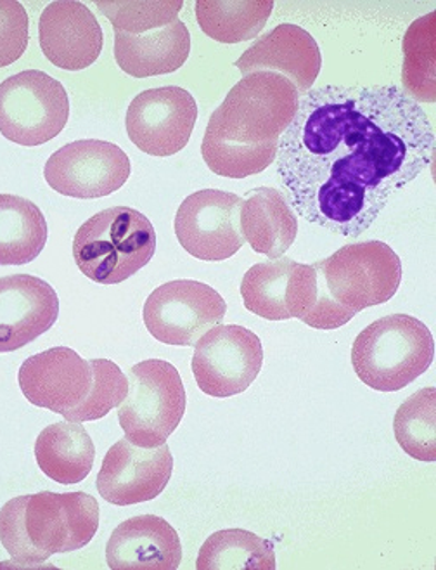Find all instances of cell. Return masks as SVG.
Returning <instances> with one entry per match:
<instances>
[{"label":"cell","mask_w":436,"mask_h":570,"mask_svg":"<svg viewBox=\"0 0 436 570\" xmlns=\"http://www.w3.org/2000/svg\"><path fill=\"white\" fill-rule=\"evenodd\" d=\"M311 267L320 294L350 317L392 301L402 283L400 257L392 246L376 239L343 246Z\"/></svg>","instance_id":"6"},{"label":"cell","mask_w":436,"mask_h":570,"mask_svg":"<svg viewBox=\"0 0 436 570\" xmlns=\"http://www.w3.org/2000/svg\"><path fill=\"white\" fill-rule=\"evenodd\" d=\"M300 106V92L283 75L257 71L229 90L211 115L201 155L217 176L246 179L276 161L279 139Z\"/></svg>","instance_id":"2"},{"label":"cell","mask_w":436,"mask_h":570,"mask_svg":"<svg viewBox=\"0 0 436 570\" xmlns=\"http://www.w3.org/2000/svg\"><path fill=\"white\" fill-rule=\"evenodd\" d=\"M395 439L417 461L436 460V389H420L410 395L394 420Z\"/></svg>","instance_id":"27"},{"label":"cell","mask_w":436,"mask_h":570,"mask_svg":"<svg viewBox=\"0 0 436 570\" xmlns=\"http://www.w3.org/2000/svg\"><path fill=\"white\" fill-rule=\"evenodd\" d=\"M198 570H276V553L269 539L245 529H226L202 543Z\"/></svg>","instance_id":"26"},{"label":"cell","mask_w":436,"mask_h":570,"mask_svg":"<svg viewBox=\"0 0 436 570\" xmlns=\"http://www.w3.org/2000/svg\"><path fill=\"white\" fill-rule=\"evenodd\" d=\"M435 12L410 24L404 39V92L413 101L435 102Z\"/></svg>","instance_id":"28"},{"label":"cell","mask_w":436,"mask_h":570,"mask_svg":"<svg viewBox=\"0 0 436 570\" xmlns=\"http://www.w3.org/2000/svg\"><path fill=\"white\" fill-rule=\"evenodd\" d=\"M106 562L111 570H176L182 562V544L161 517H133L109 538Z\"/></svg>","instance_id":"20"},{"label":"cell","mask_w":436,"mask_h":570,"mask_svg":"<svg viewBox=\"0 0 436 570\" xmlns=\"http://www.w3.org/2000/svg\"><path fill=\"white\" fill-rule=\"evenodd\" d=\"M37 465L58 484H78L87 479L93 466L96 445L89 432L78 423L49 425L36 442Z\"/></svg>","instance_id":"23"},{"label":"cell","mask_w":436,"mask_h":570,"mask_svg":"<svg viewBox=\"0 0 436 570\" xmlns=\"http://www.w3.org/2000/svg\"><path fill=\"white\" fill-rule=\"evenodd\" d=\"M192 373L199 391L226 399L248 391L264 366V347L254 332L239 325H217L196 344Z\"/></svg>","instance_id":"10"},{"label":"cell","mask_w":436,"mask_h":570,"mask_svg":"<svg viewBox=\"0 0 436 570\" xmlns=\"http://www.w3.org/2000/svg\"><path fill=\"white\" fill-rule=\"evenodd\" d=\"M59 316L56 289L42 277H0V352H14L54 326Z\"/></svg>","instance_id":"18"},{"label":"cell","mask_w":436,"mask_h":570,"mask_svg":"<svg viewBox=\"0 0 436 570\" xmlns=\"http://www.w3.org/2000/svg\"><path fill=\"white\" fill-rule=\"evenodd\" d=\"M43 56L61 70L80 71L101 56L105 36L98 18L82 2L56 0L43 9L39 21Z\"/></svg>","instance_id":"17"},{"label":"cell","mask_w":436,"mask_h":570,"mask_svg":"<svg viewBox=\"0 0 436 570\" xmlns=\"http://www.w3.org/2000/svg\"><path fill=\"white\" fill-rule=\"evenodd\" d=\"M189 52L191 33L179 18L142 36L115 32V59L133 79L174 73L186 65Z\"/></svg>","instance_id":"21"},{"label":"cell","mask_w":436,"mask_h":570,"mask_svg":"<svg viewBox=\"0 0 436 570\" xmlns=\"http://www.w3.org/2000/svg\"><path fill=\"white\" fill-rule=\"evenodd\" d=\"M242 198L220 189L187 196L176 215V235L187 254L199 261L222 262L245 245L239 212Z\"/></svg>","instance_id":"13"},{"label":"cell","mask_w":436,"mask_h":570,"mask_svg":"<svg viewBox=\"0 0 436 570\" xmlns=\"http://www.w3.org/2000/svg\"><path fill=\"white\" fill-rule=\"evenodd\" d=\"M174 472V456L167 444L140 448L121 439L106 453L99 470V494L117 507H132L160 497Z\"/></svg>","instance_id":"15"},{"label":"cell","mask_w":436,"mask_h":570,"mask_svg":"<svg viewBox=\"0 0 436 570\" xmlns=\"http://www.w3.org/2000/svg\"><path fill=\"white\" fill-rule=\"evenodd\" d=\"M435 145L428 115L398 87H319L280 136L277 174L296 214L355 238L433 164Z\"/></svg>","instance_id":"1"},{"label":"cell","mask_w":436,"mask_h":570,"mask_svg":"<svg viewBox=\"0 0 436 570\" xmlns=\"http://www.w3.org/2000/svg\"><path fill=\"white\" fill-rule=\"evenodd\" d=\"M30 42L28 12L16 0H0V68L14 65Z\"/></svg>","instance_id":"31"},{"label":"cell","mask_w":436,"mask_h":570,"mask_svg":"<svg viewBox=\"0 0 436 570\" xmlns=\"http://www.w3.org/2000/svg\"><path fill=\"white\" fill-rule=\"evenodd\" d=\"M239 224L245 242L257 254L280 258L298 235V217L279 189L257 188L242 198Z\"/></svg>","instance_id":"22"},{"label":"cell","mask_w":436,"mask_h":570,"mask_svg":"<svg viewBox=\"0 0 436 570\" xmlns=\"http://www.w3.org/2000/svg\"><path fill=\"white\" fill-rule=\"evenodd\" d=\"M435 341L425 323L407 314L374 321L355 338L351 366L367 387L397 392L428 372Z\"/></svg>","instance_id":"5"},{"label":"cell","mask_w":436,"mask_h":570,"mask_svg":"<svg viewBox=\"0 0 436 570\" xmlns=\"http://www.w3.org/2000/svg\"><path fill=\"white\" fill-rule=\"evenodd\" d=\"M102 14L111 21L115 32L142 36L167 27L179 17L182 0H99Z\"/></svg>","instance_id":"29"},{"label":"cell","mask_w":436,"mask_h":570,"mask_svg":"<svg viewBox=\"0 0 436 570\" xmlns=\"http://www.w3.org/2000/svg\"><path fill=\"white\" fill-rule=\"evenodd\" d=\"M47 223L30 199L0 195V266H24L42 254Z\"/></svg>","instance_id":"24"},{"label":"cell","mask_w":436,"mask_h":570,"mask_svg":"<svg viewBox=\"0 0 436 570\" xmlns=\"http://www.w3.org/2000/svg\"><path fill=\"white\" fill-rule=\"evenodd\" d=\"M98 528V501L86 492L43 491L9 500L0 510V543L21 567L87 547Z\"/></svg>","instance_id":"3"},{"label":"cell","mask_w":436,"mask_h":570,"mask_svg":"<svg viewBox=\"0 0 436 570\" xmlns=\"http://www.w3.org/2000/svg\"><path fill=\"white\" fill-rule=\"evenodd\" d=\"M198 102L182 87L167 86L140 92L127 110L130 141L151 157H171L191 139Z\"/></svg>","instance_id":"12"},{"label":"cell","mask_w":436,"mask_h":570,"mask_svg":"<svg viewBox=\"0 0 436 570\" xmlns=\"http://www.w3.org/2000/svg\"><path fill=\"white\" fill-rule=\"evenodd\" d=\"M18 382L28 403L67 414L89 395L92 370L89 361L70 347H54L28 357L21 364Z\"/></svg>","instance_id":"16"},{"label":"cell","mask_w":436,"mask_h":570,"mask_svg":"<svg viewBox=\"0 0 436 570\" xmlns=\"http://www.w3.org/2000/svg\"><path fill=\"white\" fill-rule=\"evenodd\" d=\"M130 170L129 157L120 146L83 139L52 153L43 168V177L59 195L93 199L123 188Z\"/></svg>","instance_id":"11"},{"label":"cell","mask_w":436,"mask_h":570,"mask_svg":"<svg viewBox=\"0 0 436 570\" xmlns=\"http://www.w3.org/2000/svg\"><path fill=\"white\" fill-rule=\"evenodd\" d=\"M129 394L118 422L130 442L158 448L176 432L186 413V389L174 364L148 360L130 367Z\"/></svg>","instance_id":"7"},{"label":"cell","mask_w":436,"mask_h":570,"mask_svg":"<svg viewBox=\"0 0 436 570\" xmlns=\"http://www.w3.org/2000/svg\"><path fill=\"white\" fill-rule=\"evenodd\" d=\"M241 297L246 309L264 320L304 321L316 307V269L285 257L260 262L242 277Z\"/></svg>","instance_id":"14"},{"label":"cell","mask_w":436,"mask_h":570,"mask_svg":"<svg viewBox=\"0 0 436 570\" xmlns=\"http://www.w3.org/2000/svg\"><path fill=\"white\" fill-rule=\"evenodd\" d=\"M227 304L217 289L195 279L165 283L145 304V325L156 341L195 347L208 330L222 325Z\"/></svg>","instance_id":"9"},{"label":"cell","mask_w":436,"mask_h":570,"mask_svg":"<svg viewBox=\"0 0 436 570\" xmlns=\"http://www.w3.org/2000/svg\"><path fill=\"white\" fill-rule=\"evenodd\" d=\"M242 77L257 71L283 75L304 96L311 89L323 68L319 43L305 28L283 23L265 33L236 61Z\"/></svg>","instance_id":"19"},{"label":"cell","mask_w":436,"mask_h":570,"mask_svg":"<svg viewBox=\"0 0 436 570\" xmlns=\"http://www.w3.org/2000/svg\"><path fill=\"white\" fill-rule=\"evenodd\" d=\"M272 9V0H198L196 18L210 39L239 43L258 37Z\"/></svg>","instance_id":"25"},{"label":"cell","mask_w":436,"mask_h":570,"mask_svg":"<svg viewBox=\"0 0 436 570\" xmlns=\"http://www.w3.org/2000/svg\"><path fill=\"white\" fill-rule=\"evenodd\" d=\"M156 252L151 220L130 207L99 212L78 227L73 258L78 269L99 285H120L142 267Z\"/></svg>","instance_id":"4"},{"label":"cell","mask_w":436,"mask_h":570,"mask_svg":"<svg viewBox=\"0 0 436 570\" xmlns=\"http://www.w3.org/2000/svg\"><path fill=\"white\" fill-rule=\"evenodd\" d=\"M89 364L92 370V387L80 406L62 414L68 422L82 423L105 419L129 394V380L113 361L90 360Z\"/></svg>","instance_id":"30"},{"label":"cell","mask_w":436,"mask_h":570,"mask_svg":"<svg viewBox=\"0 0 436 570\" xmlns=\"http://www.w3.org/2000/svg\"><path fill=\"white\" fill-rule=\"evenodd\" d=\"M70 98L51 75L20 71L0 83V134L16 145H46L67 127Z\"/></svg>","instance_id":"8"}]
</instances>
